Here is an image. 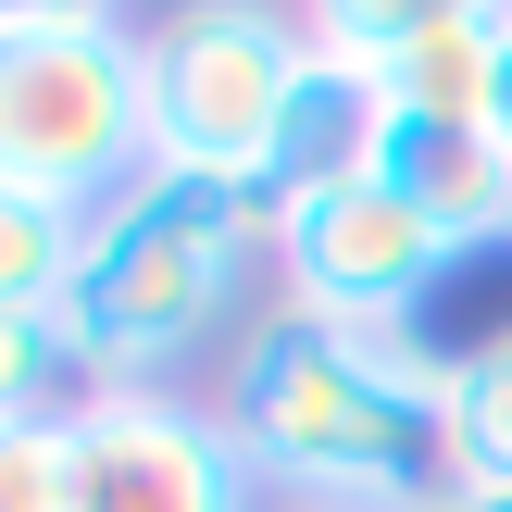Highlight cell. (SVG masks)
Segmentation results:
<instances>
[{
  "label": "cell",
  "mask_w": 512,
  "mask_h": 512,
  "mask_svg": "<svg viewBox=\"0 0 512 512\" xmlns=\"http://www.w3.org/2000/svg\"><path fill=\"white\" fill-rule=\"evenodd\" d=\"M450 375L463 350L438 325H325L275 300L238 338L213 413L250 450L263 500L288 512H413L425 488H450Z\"/></svg>",
  "instance_id": "6da1fadb"
},
{
  "label": "cell",
  "mask_w": 512,
  "mask_h": 512,
  "mask_svg": "<svg viewBox=\"0 0 512 512\" xmlns=\"http://www.w3.org/2000/svg\"><path fill=\"white\" fill-rule=\"evenodd\" d=\"M250 263L263 250V213L225 188H175V175H138L125 200L88 213V250H75L63 325L88 350V388H175L200 338L238 313Z\"/></svg>",
  "instance_id": "7a4b0ae2"
},
{
  "label": "cell",
  "mask_w": 512,
  "mask_h": 512,
  "mask_svg": "<svg viewBox=\"0 0 512 512\" xmlns=\"http://www.w3.org/2000/svg\"><path fill=\"white\" fill-rule=\"evenodd\" d=\"M150 175V25L113 0H0V188L100 213Z\"/></svg>",
  "instance_id": "3957f363"
},
{
  "label": "cell",
  "mask_w": 512,
  "mask_h": 512,
  "mask_svg": "<svg viewBox=\"0 0 512 512\" xmlns=\"http://www.w3.org/2000/svg\"><path fill=\"white\" fill-rule=\"evenodd\" d=\"M300 75H313L300 13H263V0H188V13H163L150 25V175L263 200V163L288 138Z\"/></svg>",
  "instance_id": "277c9868"
},
{
  "label": "cell",
  "mask_w": 512,
  "mask_h": 512,
  "mask_svg": "<svg viewBox=\"0 0 512 512\" xmlns=\"http://www.w3.org/2000/svg\"><path fill=\"white\" fill-rule=\"evenodd\" d=\"M263 250H275V288H288V313L363 325V338L425 325V313H438V288L475 263V250L450 238V225L425 213L400 175H350V188L288 200V213L263 225Z\"/></svg>",
  "instance_id": "5b68a950"
},
{
  "label": "cell",
  "mask_w": 512,
  "mask_h": 512,
  "mask_svg": "<svg viewBox=\"0 0 512 512\" xmlns=\"http://www.w3.org/2000/svg\"><path fill=\"white\" fill-rule=\"evenodd\" d=\"M63 512H263V475L213 400L100 388L63 425Z\"/></svg>",
  "instance_id": "8992f818"
},
{
  "label": "cell",
  "mask_w": 512,
  "mask_h": 512,
  "mask_svg": "<svg viewBox=\"0 0 512 512\" xmlns=\"http://www.w3.org/2000/svg\"><path fill=\"white\" fill-rule=\"evenodd\" d=\"M500 50H512V0H425L413 50L388 75L400 125H488L500 113Z\"/></svg>",
  "instance_id": "52a82bcc"
},
{
  "label": "cell",
  "mask_w": 512,
  "mask_h": 512,
  "mask_svg": "<svg viewBox=\"0 0 512 512\" xmlns=\"http://www.w3.org/2000/svg\"><path fill=\"white\" fill-rule=\"evenodd\" d=\"M388 175H400L463 250H500V238H512V163H500L488 125H400V138H388Z\"/></svg>",
  "instance_id": "ba28073f"
},
{
  "label": "cell",
  "mask_w": 512,
  "mask_h": 512,
  "mask_svg": "<svg viewBox=\"0 0 512 512\" xmlns=\"http://www.w3.org/2000/svg\"><path fill=\"white\" fill-rule=\"evenodd\" d=\"M88 400L100 388L63 313H0V425H75Z\"/></svg>",
  "instance_id": "9c48e42d"
},
{
  "label": "cell",
  "mask_w": 512,
  "mask_h": 512,
  "mask_svg": "<svg viewBox=\"0 0 512 512\" xmlns=\"http://www.w3.org/2000/svg\"><path fill=\"white\" fill-rule=\"evenodd\" d=\"M75 250H88V213H63L38 188H0V313H63Z\"/></svg>",
  "instance_id": "30bf717a"
},
{
  "label": "cell",
  "mask_w": 512,
  "mask_h": 512,
  "mask_svg": "<svg viewBox=\"0 0 512 512\" xmlns=\"http://www.w3.org/2000/svg\"><path fill=\"white\" fill-rule=\"evenodd\" d=\"M450 475L463 488H512V325L475 338L463 375H450Z\"/></svg>",
  "instance_id": "8fae6325"
},
{
  "label": "cell",
  "mask_w": 512,
  "mask_h": 512,
  "mask_svg": "<svg viewBox=\"0 0 512 512\" xmlns=\"http://www.w3.org/2000/svg\"><path fill=\"white\" fill-rule=\"evenodd\" d=\"M413 13L425 0H313V13H300V50L338 63V75H363V88H388L400 50H413Z\"/></svg>",
  "instance_id": "7c38bea8"
},
{
  "label": "cell",
  "mask_w": 512,
  "mask_h": 512,
  "mask_svg": "<svg viewBox=\"0 0 512 512\" xmlns=\"http://www.w3.org/2000/svg\"><path fill=\"white\" fill-rule=\"evenodd\" d=\"M413 512H512V488H463V475H450V488H425Z\"/></svg>",
  "instance_id": "4fadbf2b"
},
{
  "label": "cell",
  "mask_w": 512,
  "mask_h": 512,
  "mask_svg": "<svg viewBox=\"0 0 512 512\" xmlns=\"http://www.w3.org/2000/svg\"><path fill=\"white\" fill-rule=\"evenodd\" d=\"M488 138H500V163H512V50H500V113H488Z\"/></svg>",
  "instance_id": "5bb4252c"
}]
</instances>
